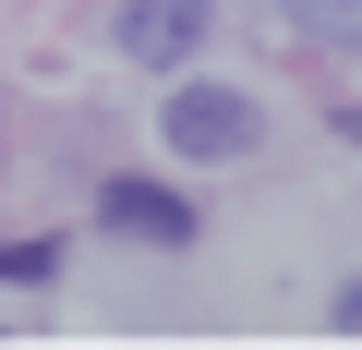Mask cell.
Segmentation results:
<instances>
[{
    "label": "cell",
    "instance_id": "6da1fadb",
    "mask_svg": "<svg viewBox=\"0 0 362 350\" xmlns=\"http://www.w3.org/2000/svg\"><path fill=\"white\" fill-rule=\"evenodd\" d=\"M157 133H169V157H194V169H242L254 145H266V109L242 97V85H169V109H157Z\"/></svg>",
    "mask_w": 362,
    "mask_h": 350
},
{
    "label": "cell",
    "instance_id": "277c9868",
    "mask_svg": "<svg viewBox=\"0 0 362 350\" xmlns=\"http://www.w3.org/2000/svg\"><path fill=\"white\" fill-rule=\"evenodd\" d=\"M278 13H290L314 49H362V0H278Z\"/></svg>",
    "mask_w": 362,
    "mask_h": 350
},
{
    "label": "cell",
    "instance_id": "7a4b0ae2",
    "mask_svg": "<svg viewBox=\"0 0 362 350\" xmlns=\"http://www.w3.org/2000/svg\"><path fill=\"white\" fill-rule=\"evenodd\" d=\"M206 25H218V0H121V13H109V49L145 61V73H181V61L206 49Z\"/></svg>",
    "mask_w": 362,
    "mask_h": 350
},
{
    "label": "cell",
    "instance_id": "5b68a950",
    "mask_svg": "<svg viewBox=\"0 0 362 350\" xmlns=\"http://www.w3.org/2000/svg\"><path fill=\"white\" fill-rule=\"evenodd\" d=\"M326 326H338V338H362V278H350V290L326 302Z\"/></svg>",
    "mask_w": 362,
    "mask_h": 350
},
{
    "label": "cell",
    "instance_id": "3957f363",
    "mask_svg": "<svg viewBox=\"0 0 362 350\" xmlns=\"http://www.w3.org/2000/svg\"><path fill=\"white\" fill-rule=\"evenodd\" d=\"M97 218H109L121 242H169V254H181V242H194V230H206V218H194V206H181L169 182H109V194H97Z\"/></svg>",
    "mask_w": 362,
    "mask_h": 350
}]
</instances>
